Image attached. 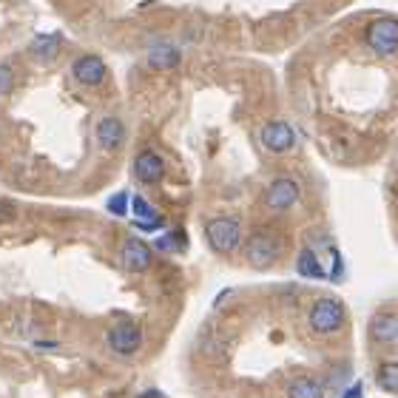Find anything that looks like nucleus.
<instances>
[{"mask_svg":"<svg viewBox=\"0 0 398 398\" xmlns=\"http://www.w3.org/2000/svg\"><path fill=\"white\" fill-rule=\"evenodd\" d=\"M182 233H168V236H160L157 239V248L160 251H176V248H182Z\"/></svg>","mask_w":398,"mask_h":398,"instance_id":"412c9836","label":"nucleus"},{"mask_svg":"<svg viewBox=\"0 0 398 398\" xmlns=\"http://www.w3.org/2000/svg\"><path fill=\"white\" fill-rule=\"evenodd\" d=\"M205 239L217 254H233L239 248L242 228L236 217H217L205 225Z\"/></svg>","mask_w":398,"mask_h":398,"instance_id":"7ed1b4c3","label":"nucleus"},{"mask_svg":"<svg viewBox=\"0 0 398 398\" xmlns=\"http://www.w3.org/2000/svg\"><path fill=\"white\" fill-rule=\"evenodd\" d=\"M282 256V239L273 231H254L244 242V259L256 270H267Z\"/></svg>","mask_w":398,"mask_h":398,"instance_id":"f03ea898","label":"nucleus"},{"mask_svg":"<svg viewBox=\"0 0 398 398\" xmlns=\"http://www.w3.org/2000/svg\"><path fill=\"white\" fill-rule=\"evenodd\" d=\"M128 205H131V199H128L126 191H119V194L108 197V202H106L108 213H114V217H126V213H128Z\"/></svg>","mask_w":398,"mask_h":398,"instance_id":"6ab92c4d","label":"nucleus"},{"mask_svg":"<svg viewBox=\"0 0 398 398\" xmlns=\"http://www.w3.org/2000/svg\"><path fill=\"white\" fill-rule=\"evenodd\" d=\"M94 134H97L100 148H106V151H117L122 142H126V126H122L117 117H103L97 122Z\"/></svg>","mask_w":398,"mask_h":398,"instance_id":"f8f14e48","label":"nucleus"},{"mask_svg":"<svg viewBox=\"0 0 398 398\" xmlns=\"http://www.w3.org/2000/svg\"><path fill=\"white\" fill-rule=\"evenodd\" d=\"M108 347L117 356H134L142 347V330L137 324H131V322L111 327L108 330Z\"/></svg>","mask_w":398,"mask_h":398,"instance_id":"0eeeda50","label":"nucleus"},{"mask_svg":"<svg viewBox=\"0 0 398 398\" xmlns=\"http://www.w3.org/2000/svg\"><path fill=\"white\" fill-rule=\"evenodd\" d=\"M347 322V310H345V301L335 299V296H324L319 301H313V308L308 313V324L316 335H333L339 333Z\"/></svg>","mask_w":398,"mask_h":398,"instance_id":"f257e3e1","label":"nucleus"},{"mask_svg":"<svg viewBox=\"0 0 398 398\" xmlns=\"http://www.w3.org/2000/svg\"><path fill=\"white\" fill-rule=\"evenodd\" d=\"M259 140L270 154H288V151L296 145V131H293V126H288L285 119H270L262 126Z\"/></svg>","mask_w":398,"mask_h":398,"instance_id":"423d86ee","label":"nucleus"},{"mask_svg":"<svg viewBox=\"0 0 398 398\" xmlns=\"http://www.w3.org/2000/svg\"><path fill=\"white\" fill-rule=\"evenodd\" d=\"M296 270H299V276L301 279H327V270L322 267L319 256L310 251V248H301L299 251V259H296Z\"/></svg>","mask_w":398,"mask_h":398,"instance_id":"2eb2a0df","label":"nucleus"},{"mask_svg":"<svg viewBox=\"0 0 398 398\" xmlns=\"http://www.w3.org/2000/svg\"><path fill=\"white\" fill-rule=\"evenodd\" d=\"M131 210H134V228H140V231H151V233H154V231H160L165 225V219L140 194L131 197Z\"/></svg>","mask_w":398,"mask_h":398,"instance_id":"ddd939ff","label":"nucleus"},{"mask_svg":"<svg viewBox=\"0 0 398 398\" xmlns=\"http://www.w3.org/2000/svg\"><path fill=\"white\" fill-rule=\"evenodd\" d=\"M60 43H63L60 35H38L32 40V54L40 57V60H54L57 51H60Z\"/></svg>","mask_w":398,"mask_h":398,"instance_id":"f3484780","label":"nucleus"},{"mask_svg":"<svg viewBox=\"0 0 398 398\" xmlns=\"http://www.w3.org/2000/svg\"><path fill=\"white\" fill-rule=\"evenodd\" d=\"M299 194H301V188H299V182H296V179H290V176H279V179H273L270 185L265 188L262 202H265V208H267V210L282 213V210H290V208L299 202Z\"/></svg>","mask_w":398,"mask_h":398,"instance_id":"39448f33","label":"nucleus"},{"mask_svg":"<svg viewBox=\"0 0 398 398\" xmlns=\"http://www.w3.org/2000/svg\"><path fill=\"white\" fill-rule=\"evenodd\" d=\"M367 46L379 57L398 54V17H376L367 26Z\"/></svg>","mask_w":398,"mask_h":398,"instance_id":"20e7f679","label":"nucleus"},{"mask_svg":"<svg viewBox=\"0 0 398 398\" xmlns=\"http://www.w3.org/2000/svg\"><path fill=\"white\" fill-rule=\"evenodd\" d=\"M119 259H122V267H126L128 273H145L151 267L154 254H151V248H148L142 239H126Z\"/></svg>","mask_w":398,"mask_h":398,"instance_id":"1a4fd4ad","label":"nucleus"},{"mask_svg":"<svg viewBox=\"0 0 398 398\" xmlns=\"http://www.w3.org/2000/svg\"><path fill=\"white\" fill-rule=\"evenodd\" d=\"M12 88H15V72L6 63H0V97L12 94Z\"/></svg>","mask_w":398,"mask_h":398,"instance_id":"aec40b11","label":"nucleus"},{"mask_svg":"<svg viewBox=\"0 0 398 398\" xmlns=\"http://www.w3.org/2000/svg\"><path fill=\"white\" fill-rule=\"evenodd\" d=\"M72 74L80 85H100L108 72H106V63L97 54H83L72 63Z\"/></svg>","mask_w":398,"mask_h":398,"instance_id":"6e6552de","label":"nucleus"},{"mask_svg":"<svg viewBox=\"0 0 398 398\" xmlns=\"http://www.w3.org/2000/svg\"><path fill=\"white\" fill-rule=\"evenodd\" d=\"M339 398H364V387L356 381V384H353V387H347V390H345Z\"/></svg>","mask_w":398,"mask_h":398,"instance_id":"5701e85b","label":"nucleus"},{"mask_svg":"<svg viewBox=\"0 0 398 398\" xmlns=\"http://www.w3.org/2000/svg\"><path fill=\"white\" fill-rule=\"evenodd\" d=\"M333 279L335 282L342 279V256H339V251H333Z\"/></svg>","mask_w":398,"mask_h":398,"instance_id":"b1692460","label":"nucleus"},{"mask_svg":"<svg viewBox=\"0 0 398 398\" xmlns=\"http://www.w3.org/2000/svg\"><path fill=\"white\" fill-rule=\"evenodd\" d=\"M179 63V49L168 40H157L148 46V66L151 69H174Z\"/></svg>","mask_w":398,"mask_h":398,"instance_id":"4468645a","label":"nucleus"},{"mask_svg":"<svg viewBox=\"0 0 398 398\" xmlns=\"http://www.w3.org/2000/svg\"><path fill=\"white\" fill-rule=\"evenodd\" d=\"M17 217V208L9 202V199H3L0 197V225H6V222H12Z\"/></svg>","mask_w":398,"mask_h":398,"instance_id":"4be33fe9","label":"nucleus"},{"mask_svg":"<svg viewBox=\"0 0 398 398\" xmlns=\"http://www.w3.org/2000/svg\"><path fill=\"white\" fill-rule=\"evenodd\" d=\"M288 398H324V384L313 376L293 379L288 387Z\"/></svg>","mask_w":398,"mask_h":398,"instance_id":"dca6fc26","label":"nucleus"},{"mask_svg":"<svg viewBox=\"0 0 398 398\" xmlns=\"http://www.w3.org/2000/svg\"><path fill=\"white\" fill-rule=\"evenodd\" d=\"M140 398H165V395H163L160 390H148V392H142Z\"/></svg>","mask_w":398,"mask_h":398,"instance_id":"393cba45","label":"nucleus"},{"mask_svg":"<svg viewBox=\"0 0 398 398\" xmlns=\"http://www.w3.org/2000/svg\"><path fill=\"white\" fill-rule=\"evenodd\" d=\"M370 339L381 347H398V313H376L370 319Z\"/></svg>","mask_w":398,"mask_h":398,"instance_id":"9d476101","label":"nucleus"},{"mask_svg":"<svg viewBox=\"0 0 398 398\" xmlns=\"http://www.w3.org/2000/svg\"><path fill=\"white\" fill-rule=\"evenodd\" d=\"M134 176L140 182H145V185H154V182H160L165 176V163L160 154H154V151H140L137 160H134Z\"/></svg>","mask_w":398,"mask_h":398,"instance_id":"9b49d317","label":"nucleus"},{"mask_svg":"<svg viewBox=\"0 0 398 398\" xmlns=\"http://www.w3.org/2000/svg\"><path fill=\"white\" fill-rule=\"evenodd\" d=\"M376 384L387 392H398V361H384L376 370Z\"/></svg>","mask_w":398,"mask_h":398,"instance_id":"a211bd4d","label":"nucleus"}]
</instances>
